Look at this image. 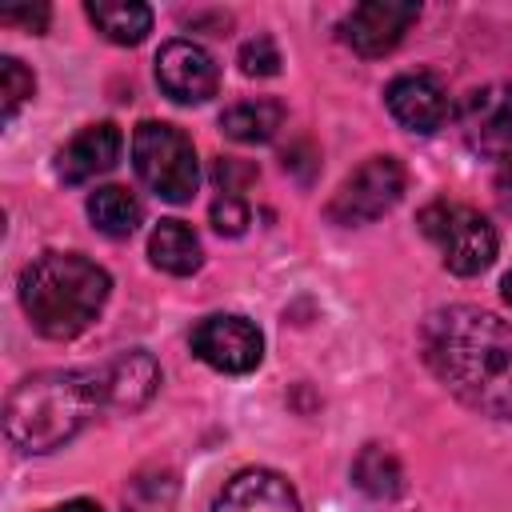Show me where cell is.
Segmentation results:
<instances>
[{
	"instance_id": "18",
	"label": "cell",
	"mask_w": 512,
	"mask_h": 512,
	"mask_svg": "<svg viewBox=\"0 0 512 512\" xmlns=\"http://www.w3.org/2000/svg\"><path fill=\"white\" fill-rule=\"evenodd\" d=\"M140 216H144L140 200H136L128 188H120V184H104V188H96V192L88 196V220H92L104 236H112V240L132 236L136 224H140Z\"/></svg>"
},
{
	"instance_id": "4",
	"label": "cell",
	"mask_w": 512,
	"mask_h": 512,
	"mask_svg": "<svg viewBox=\"0 0 512 512\" xmlns=\"http://www.w3.org/2000/svg\"><path fill=\"white\" fill-rule=\"evenodd\" d=\"M132 168H136V176H140L160 200L184 204V200L196 196V184H200L196 148H192V140H188L180 128H172V124L144 120V124L132 132Z\"/></svg>"
},
{
	"instance_id": "1",
	"label": "cell",
	"mask_w": 512,
	"mask_h": 512,
	"mask_svg": "<svg viewBox=\"0 0 512 512\" xmlns=\"http://www.w3.org/2000/svg\"><path fill=\"white\" fill-rule=\"evenodd\" d=\"M420 352L432 376L468 408L492 420H512V324L452 304L420 324Z\"/></svg>"
},
{
	"instance_id": "11",
	"label": "cell",
	"mask_w": 512,
	"mask_h": 512,
	"mask_svg": "<svg viewBox=\"0 0 512 512\" xmlns=\"http://www.w3.org/2000/svg\"><path fill=\"white\" fill-rule=\"evenodd\" d=\"M460 128L472 152L492 156V160L512 156V88L488 84L472 92L460 108Z\"/></svg>"
},
{
	"instance_id": "23",
	"label": "cell",
	"mask_w": 512,
	"mask_h": 512,
	"mask_svg": "<svg viewBox=\"0 0 512 512\" xmlns=\"http://www.w3.org/2000/svg\"><path fill=\"white\" fill-rule=\"evenodd\" d=\"M248 220H252V212H248L244 196L220 192V196L212 200V224H216V232H224V236H240V232L248 228Z\"/></svg>"
},
{
	"instance_id": "20",
	"label": "cell",
	"mask_w": 512,
	"mask_h": 512,
	"mask_svg": "<svg viewBox=\"0 0 512 512\" xmlns=\"http://www.w3.org/2000/svg\"><path fill=\"white\" fill-rule=\"evenodd\" d=\"M176 476L168 468H144L128 480L124 488V508L128 512H172L176 504Z\"/></svg>"
},
{
	"instance_id": "3",
	"label": "cell",
	"mask_w": 512,
	"mask_h": 512,
	"mask_svg": "<svg viewBox=\"0 0 512 512\" xmlns=\"http://www.w3.org/2000/svg\"><path fill=\"white\" fill-rule=\"evenodd\" d=\"M100 408L88 372H36L8 392L4 432L20 452H52L68 444Z\"/></svg>"
},
{
	"instance_id": "7",
	"label": "cell",
	"mask_w": 512,
	"mask_h": 512,
	"mask_svg": "<svg viewBox=\"0 0 512 512\" xmlns=\"http://www.w3.org/2000/svg\"><path fill=\"white\" fill-rule=\"evenodd\" d=\"M192 352L228 376H244L264 356V336L248 316H204L192 328Z\"/></svg>"
},
{
	"instance_id": "12",
	"label": "cell",
	"mask_w": 512,
	"mask_h": 512,
	"mask_svg": "<svg viewBox=\"0 0 512 512\" xmlns=\"http://www.w3.org/2000/svg\"><path fill=\"white\" fill-rule=\"evenodd\" d=\"M388 112L396 116V124H404L408 132H436L448 120V92L432 72H404L388 84L384 92Z\"/></svg>"
},
{
	"instance_id": "8",
	"label": "cell",
	"mask_w": 512,
	"mask_h": 512,
	"mask_svg": "<svg viewBox=\"0 0 512 512\" xmlns=\"http://www.w3.org/2000/svg\"><path fill=\"white\" fill-rule=\"evenodd\" d=\"M416 16H420V8L412 0H364L340 20V36L360 56H384L404 40V32L416 24Z\"/></svg>"
},
{
	"instance_id": "21",
	"label": "cell",
	"mask_w": 512,
	"mask_h": 512,
	"mask_svg": "<svg viewBox=\"0 0 512 512\" xmlns=\"http://www.w3.org/2000/svg\"><path fill=\"white\" fill-rule=\"evenodd\" d=\"M32 88H36V80H32V72L16 60V56H4L0 60V96H4V120H12L16 112H20V104L32 96Z\"/></svg>"
},
{
	"instance_id": "14",
	"label": "cell",
	"mask_w": 512,
	"mask_h": 512,
	"mask_svg": "<svg viewBox=\"0 0 512 512\" xmlns=\"http://www.w3.org/2000/svg\"><path fill=\"white\" fill-rule=\"evenodd\" d=\"M120 144H124V136H120L116 124H108V120L88 124L84 132H76V136L60 148V156H56V176H60L64 184H84V180L108 172V168L120 160Z\"/></svg>"
},
{
	"instance_id": "16",
	"label": "cell",
	"mask_w": 512,
	"mask_h": 512,
	"mask_svg": "<svg viewBox=\"0 0 512 512\" xmlns=\"http://www.w3.org/2000/svg\"><path fill=\"white\" fill-rule=\"evenodd\" d=\"M84 12L112 44H140L152 32V8L140 0H88Z\"/></svg>"
},
{
	"instance_id": "10",
	"label": "cell",
	"mask_w": 512,
	"mask_h": 512,
	"mask_svg": "<svg viewBox=\"0 0 512 512\" xmlns=\"http://www.w3.org/2000/svg\"><path fill=\"white\" fill-rule=\"evenodd\" d=\"M88 376H92L96 400L108 404V408H120V412L144 408L152 400V392L160 388V364L144 348L120 352V356L104 360L100 368H92Z\"/></svg>"
},
{
	"instance_id": "19",
	"label": "cell",
	"mask_w": 512,
	"mask_h": 512,
	"mask_svg": "<svg viewBox=\"0 0 512 512\" xmlns=\"http://www.w3.org/2000/svg\"><path fill=\"white\" fill-rule=\"evenodd\" d=\"M352 484L372 500H396L404 488V468L388 448L364 444L360 456L352 460Z\"/></svg>"
},
{
	"instance_id": "28",
	"label": "cell",
	"mask_w": 512,
	"mask_h": 512,
	"mask_svg": "<svg viewBox=\"0 0 512 512\" xmlns=\"http://www.w3.org/2000/svg\"><path fill=\"white\" fill-rule=\"evenodd\" d=\"M500 296H504V304H512V268H508L504 280H500Z\"/></svg>"
},
{
	"instance_id": "27",
	"label": "cell",
	"mask_w": 512,
	"mask_h": 512,
	"mask_svg": "<svg viewBox=\"0 0 512 512\" xmlns=\"http://www.w3.org/2000/svg\"><path fill=\"white\" fill-rule=\"evenodd\" d=\"M48 512H104L96 500H68V504H60V508H48Z\"/></svg>"
},
{
	"instance_id": "2",
	"label": "cell",
	"mask_w": 512,
	"mask_h": 512,
	"mask_svg": "<svg viewBox=\"0 0 512 512\" xmlns=\"http://www.w3.org/2000/svg\"><path fill=\"white\" fill-rule=\"evenodd\" d=\"M108 288V272L80 252H44L20 272L24 316L48 340L80 336L100 316Z\"/></svg>"
},
{
	"instance_id": "22",
	"label": "cell",
	"mask_w": 512,
	"mask_h": 512,
	"mask_svg": "<svg viewBox=\"0 0 512 512\" xmlns=\"http://www.w3.org/2000/svg\"><path fill=\"white\" fill-rule=\"evenodd\" d=\"M280 48H276V40L272 36H252V40H244V48H240V72L244 76H276L280 72Z\"/></svg>"
},
{
	"instance_id": "15",
	"label": "cell",
	"mask_w": 512,
	"mask_h": 512,
	"mask_svg": "<svg viewBox=\"0 0 512 512\" xmlns=\"http://www.w3.org/2000/svg\"><path fill=\"white\" fill-rule=\"evenodd\" d=\"M148 256L160 272H172V276H192L204 264L200 240L184 220H160L148 236Z\"/></svg>"
},
{
	"instance_id": "26",
	"label": "cell",
	"mask_w": 512,
	"mask_h": 512,
	"mask_svg": "<svg viewBox=\"0 0 512 512\" xmlns=\"http://www.w3.org/2000/svg\"><path fill=\"white\" fill-rule=\"evenodd\" d=\"M496 204L512 216V156H504L496 168Z\"/></svg>"
},
{
	"instance_id": "5",
	"label": "cell",
	"mask_w": 512,
	"mask_h": 512,
	"mask_svg": "<svg viewBox=\"0 0 512 512\" xmlns=\"http://www.w3.org/2000/svg\"><path fill=\"white\" fill-rule=\"evenodd\" d=\"M420 232L440 248V260L456 276H476L496 260V228L456 200H436L420 208Z\"/></svg>"
},
{
	"instance_id": "17",
	"label": "cell",
	"mask_w": 512,
	"mask_h": 512,
	"mask_svg": "<svg viewBox=\"0 0 512 512\" xmlns=\"http://www.w3.org/2000/svg\"><path fill=\"white\" fill-rule=\"evenodd\" d=\"M284 124V104L272 100V96H260V100H244V104H232L220 112V128L224 136L240 140V144H264L276 136V128Z\"/></svg>"
},
{
	"instance_id": "25",
	"label": "cell",
	"mask_w": 512,
	"mask_h": 512,
	"mask_svg": "<svg viewBox=\"0 0 512 512\" xmlns=\"http://www.w3.org/2000/svg\"><path fill=\"white\" fill-rule=\"evenodd\" d=\"M0 20H4V24H24L28 32H44L48 8H44V4H36V8H8V12H0Z\"/></svg>"
},
{
	"instance_id": "6",
	"label": "cell",
	"mask_w": 512,
	"mask_h": 512,
	"mask_svg": "<svg viewBox=\"0 0 512 512\" xmlns=\"http://www.w3.org/2000/svg\"><path fill=\"white\" fill-rule=\"evenodd\" d=\"M404 164L396 156H372L364 160L332 196L328 204V216L336 224H368V220H380L384 212H392L404 196Z\"/></svg>"
},
{
	"instance_id": "24",
	"label": "cell",
	"mask_w": 512,
	"mask_h": 512,
	"mask_svg": "<svg viewBox=\"0 0 512 512\" xmlns=\"http://www.w3.org/2000/svg\"><path fill=\"white\" fill-rule=\"evenodd\" d=\"M212 176H216V184H220V192H232V196H240V188L248 184V180H256V168L252 164H236V160H216V168H212Z\"/></svg>"
},
{
	"instance_id": "9",
	"label": "cell",
	"mask_w": 512,
	"mask_h": 512,
	"mask_svg": "<svg viewBox=\"0 0 512 512\" xmlns=\"http://www.w3.org/2000/svg\"><path fill=\"white\" fill-rule=\"evenodd\" d=\"M156 84L176 104H204L220 88L216 60L192 40H168L156 52Z\"/></svg>"
},
{
	"instance_id": "13",
	"label": "cell",
	"mask_w": 512,
	"mask_h": 512,
	"mask_svg": "<svg viewBox=\"0 0 512 512\" xmlns=\"http://www.w3.org/2000/svg\"><path fill=\"white\" fill-rule=\"evenodd\" d=\"M212 512H300V500H296V488L280 472L244 468L220 488Z\"/></svg>"
}]
</instances>
